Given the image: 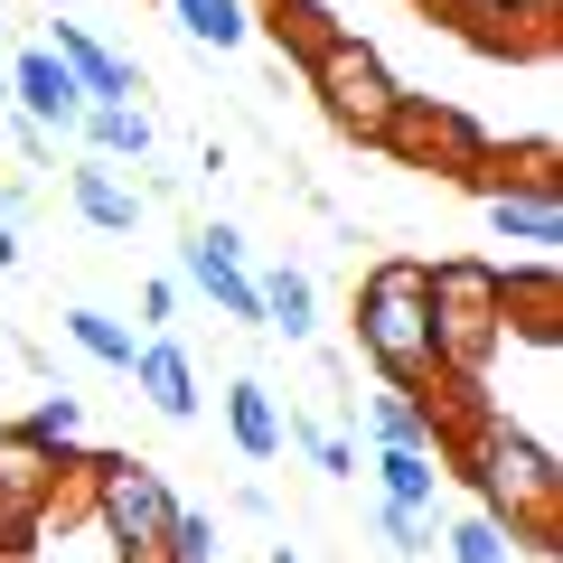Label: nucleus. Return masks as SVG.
Listing matches in <instances>:
<instances>
[{
  "mask_svg": "<svg viewBox=\"0 0 563 563\" xmlns=\"http://www.w3.org/2000/svg\"><path fill=\"white\" fill-rule=\"evenodd\" d=\"M442 461H461V479L479 488V517L498 526L507 544H526V554H563V461L554 442H536V432H517V422H461L442 442Z\"/></svg>",
  "mask_w": 563,
  "mask_h": 563,
  "instance_id": "nucleus-1",
  "label": "nucleus"
},
{
  "mask_svg": "<svg viewBox=\"0 0 563 563\" xmlns=\"http://www.w3.org/2000/svg\"><path fill=\"white\" fill-rule=\"evenodd\" d=\"M357 347L376 357L385 385H404V395H422V385L442 376V357H432V291H422L413 254L366 263V282H357Z\"/></svg>",
  "mask_w": 563,
  "mask_h": 563,
  "instance_id": "nucleus-2",
  "label": "nucleus"
},
{
  "mask_svg": "<svg viewBox=\"0 0 563 563\" xmlns=\"http://www.w3.org/2000/svg\"><path fill=\"white\" fill-rule=\"evenodd\" d=\"M422 291H432V357H442V376H488V357H498V339H507L498 263L442 254V263H422Z\"/></svg>",
  "mask_w": 563,
  "mask_h": 563,
  "instance_id": "nucleus-3",
  "label": "nucleus"
},
{
  "mask_svg": "<svg viewBox=\"0 0 563 563\" xmlns=\"http://www.w3.org/2000/svg\"><path fill=\"white\" fill-rule=\"evenodd\" d=\"M301 76H310V95H320V113L339 122L347 141H366V151H385V122H395L404 85H395V66H385L376 47L357 38V29H329V38L310 47V57H301Z\"/></svg>",
  "mask_w": 563,
  "mask_h": 563,
  "instance_id": "nucleus-4",
  "label": "nucleus"
},
{
  "mask_svg": "<svg viewBox=\"0 0 563 563\" xmlns=\"http://www.w3.org/2000/svg\"><path fill=\"white\" fill-rule=\"evenodd\" d=\"M85 488H95V526H103V544H113L122 563H169L179 498H169V479H161L151 461L103 451V461H85Z\"/></svg>",
  "mask_w": 563,
  "mask_h": 563,
  "instance_id": "nucleus-5",
  "label": "nucleus"
},
{
  "mask_svg": "<svg viewBox=\"0 0 563 563\" xmlns=\"http://www.w3.org/2000/svg\"><path fill=\"white\" fill-rule=\"evenodd\" d=\"M76 451H38L20 422H0V544H38V526L57 517V488L76 479Z\"/></svg>",
  "mask_w": 563,
  "mask_h": 563,
  "instance_id": "nucleus-6",
  "label": "nucleus"
},
{
  "mask_svg": "<svg viewBox=\"0 0 563 563\" xmlns=\"http://www.w3.org/2000/svg\"><path fill=\"white\" fill-rule=\"evenodd\" d=\"M385 151H395L404 169H442V179L470 188V169L488 161V132L461 113V103H432V95H404L395 122H385Z\"/></svg>",
  "mask_w": 563,
  "mask_h": 563,
  "instance_id": "nucleus-7",
  "label": "nucleus"
},
{
  "mask_svg": "<svg viewBox=\"0 0 563 563\" xmlns=\"http://www.w3.org/2000/svg\"><path fill=\"white\" fill-rule=\"evenodd\" d=\"M179 282H188V291H207V310L263 329V310H254V244H244L225 217H207L198 235L179 244Z\"/></svg>",
  "mask_w": 563,
  "mask_h": 563,
  "instance_id": "nucleus-8",
  "label": "nucleus"
},
{
  "mask_svg": "<svg viewBox=\"0 0 563 563\" xmlns=\"http://www.w3.org/2000/svg\"><path fill=\"white\" fill-rule=\"evenodd\" d=\"M10 113H29L47 141L85 132V85L57 66V47H20V57H10Z\"/></svg>",
  "mask_w": 563,
  "mask_h": 563,
  "instance_id": "nucleus-9",
  "label": "nucleus"
},
{
  "mask_svg": "<svg viewBox=\"0 0 563 563\" xmlns=\"http://www.w3.org/2000/svg\"><path fill=\"white\" fill-rule=\"evenodd\" d=\"M47 47H57V66L85 85V103H132V95H141V66L113 57L85 20H47Z\"/></svg>",
  "mask_w": 563,
  "mask_h": 563,
  "instance_id": "nucleus-10",
  "label": "nucleus"
},
{
  "mask_svg": "<svg viewBox=\"0 0 563 563\" xmlns=\"http://www.w3.org/2000/svg\"><path fill=\"white\" fill-rule=\"evenodd\" d=\"M479 198H488V225H498L507 244H526L536 263H554V244H563V198H554V188L498 179V188H479Z\"/></svg>",
  "mask_w": 563,
  "mask_h": 563,
  "instance_id": "nucleus-11",
  "label": "nucleus"
},
{
  "mask_svg": "<svg viewBox=\"0 0 563 563\" xmlns=\"http://www.w3.org/2000/svg\"><path fill=\"white\" fill-rule=\"evenodd\" d=\"M132 395L151 404L161 422H198V366H188V347H179V339H141Z\"/></svg>",
  "mask_w": 563,
  "mask_h": 563,
  "instance_id": "nucleus-12",
  "label": "nucleus"
},
{
  "mask_svg": "<svg viewBox=\"0 0 563 563\" xmlns=\"http://www.w3.org/2000/svg\"><path fill=\"white\" fill-rule=\"evenodd\" d=\"M366 432H376V451H432V461H442V442H451V422L432 413V385H422V395H404V385L366 395Z\"/></svg>",
  "mask_w": 563,
  "mask_h": 563,
  "instance_id": "nucleus-13",
  "label": "nucleus"
},
{
  "mask_svg": "<svg viewBox=\"0 0 563 563\" xmlns=\"http://www.w3.org/2000/svg\"><path fill=\"white\" fill-rule=\"evenodd\" d=\"M66 198H76V217L95 225V235H132V225H141V188L122 179L113 161H95V151L66 169Z\"/></svg>",
  "mask_w": 563,
  "mask_h": 563,
  "instance_id": "nucleus-14",
  "label": "nucleus"
},
{
  "mask_svg": "<svg viewBox=\"0 0 563 563\" xmlns=\"http://www.w3.org/2000/svg\"><path fill=\"white\" fill-rule=\"evenodd\" d=\"M76 141L95 151V161H113V169H141L151 151H161V132H151L141 103H85V132Z\"/></svg>",
  "mask_w": 563,
  "mask_h": 563,
  "instance_id": "nucleus-15",
  "label": "nucleus"
},
{
  "mask_svg": "<svg viewBox=\"0 0 563 563\" xmlns=\"http://www.w3.org/2000/svg\"><path fill=\"white\" fill-rule=\"evenodd\" d=\"M254 310H263V329H282V339H310V329H320V291H310L301 263H263L254 273Z\"/></svg>",
  "mask_w": 563,
  "mask_h": 563,
  "instance_id": "nucleus-16",
  "label": "nucleus"
},
{
  "mask_svg": "<svg viewBox=\"0 0 563 563\" xmlns=\"http://www.w3.org/2000/svg\"><path fill=\"white\" fill-rule=\"evenodd\" d=\"M282 422H291V413L273 404V385H254V376L225 385V432H235L244 461H273V451H282Z\"/></svg>",
  "mask_w": 563,
  "mask_h": 563,
  "instance_id": "nucleus-17",
  "label": "nucleus"
},
{
  "mask_svg": "<svg viewBox=\"0 0 563 563\" xmlns=\"http://www.w3.org/2000/svg\"><path fill=\"white\" fill-rule=\"evenodd\" d=\"M376 488H385V507L432 517V507H442V461H432V451H376Z\"/></svg>",
  "mask_w": 563,
  "mask_h": 563,
  "instance_id": "nucleus-18",
  "label": "nucleus"
},
{
  "mask_svg": "<svg viewBox=\"0 0 563 563\" xmlns=\"http://www.w3.org/2000/svg\"><path fill=\"white\" fill-rule=\"evenodd\" d=\"M66 339H76L95 366H122V376H132V357H141V339L113 320V310H95V301H76V310H66Z\"/></svg>",
  "mask_w": 563,
  "mask_h": 563,
  "instance_id": "nucleus-19",
  "label": "nucleus"
},
{
  "mask_svg": "<svg viewBox=\"0 0 563 563\" xmlns=\"http://www.w3.org/2000/svg\"><path fill=\"white\" fill-rule=\"evenodd\" d=\"M20 432H29L38 451H76V432H85V404L66 395V385H47V395L29 404V422H20Z\"/></svg>",
  "mask_w": 563,
  "mask_h": 563,
  "instance_id": "nucleus-20",
  "label": "nucleus"
},
{
  "mask_svg": "<svg viewBox=\"0 0 563 563\" xmlns=\"http://www.w3.org/2000/svg\"><path fill=\"white\" fill-rule=\"evenodd\" d=\"M169 10H179V29L198 47H244V29H254V20H244V0H169Z\"/></svg>",
  "mask_w": 563,
  "mask_h": 563,
  "instance_id": "nucleus-21",
  "label": "nucleus"
},
{
  "mask_svg": "<svg viewBox=\"0 0 563 563\" xmlns=\"http://www.w3.org/2000/svg\"><path fill=\"white\" fill-rule=\"evenodd\" d=\"M376 536H385V554L413 563V554H432V544H442V526L413 517V507H385V498H376Z\"/></svg>",
  "mask_w": 563,
  "mask_h": 563,
  "instance_id": "nucleus-22",
  "label": "nucleus"
},
{
  "mask_svg": "<svg viewBox=\"0 0 563 563\" xmlns=\"http://www.w3.org/2000/svg\"><path fill=\"white\" fill-rule=\"evenodd\" d=\"M282 442H301L320 479H357V451H347L339 432H320V422H282Z\"/></svg>",
  "mask_w": 563,
  "mask_h": 563,
  "instance_id": "nucleus-23",
  "label": "nucleus"
},
{
  "mask_svg": "<svg viewBox=\"0 0 563 563\" xmlns=\"http://www.w3.org/2000/svg\"><path fill=\"white\" fill-rule=\"evenodd\" d=\"M442 554H451V563H507L517 544H507L488 517H461V526H442Z\"/></svg>",
  "mask_w": 563,
  "mask_h": 563,
  "instance_id": "nucleus-24",
  "label": "nucleus"
},
{
  "mask_svg": "<svg viewBox=\"0 0 563 563\" xmlns=\"http://www.w3.org/2000/svg\"><path fill=\"white\" fill-rule=\"evenodd\" d=\"M273 38L291 47V57H310V47L329 38V10L320 0H273Z\"/></svg>",
  "mask_w": 563,
  "mask_h": 563,
  "instance_id": "nucleus-25",
  "label": "nucleus"
},
{
  "mask_svg": "<svg viewBox=\"0 0 563 563\" xmlns=\"http://www.w3.org/2000/svg\"><path fill=\"white\" fill-rule=\"evenodd\" d=\"M225 544H217V517H188L179 507V526H169V563H217Z\"/></svg>",
  "mask_w": 563,
  "mask_h": 563,
  "instance_id": "nucleus-26",
  "label": "nucleus"
},
{
  "mask_svg": "<svg viewBox=\"0 0 563 563\" xmlns=\"http://www.w3.org/2000/svg\"><path fill=\"white\" fill-rule=\"evenodd\" d=\"M0 132H10V151H20V161H47V151H57V141H47L29 113H0Z\"/></svg>",
  "mask_w": 563,
  "mask_h": 563,
  "instance_id": "nucleus-27",
  "label": "nucleus"
},
{
  "mask_svg": "<svg viewBox=\"0 0 563 563\" xmlns=\"http://www.w3.org/2000/svg\"><path fill=\"white\" fill-rule=\"evenodd\" d=\"M141 320L169 339V320H179V282H151V291H141Z\"/></svg>",
  "mask_w": 563,
  "mask_h": 563,
  "instance_id": "nucleus-28",
  "label": "nucleus"
},
{
  "mask_svg": "<svg viewBox=\"0 0 563 563\" xmlns=\"http://www.w3.org/2000/svg\"><path fill=\"white\" fill-rule=\"evenodd\" d=\"M20 217H29V188L10 179V188H0V225H20Z\"/></svg>",
  "mask_w": 563,
  "mask_h": 563,
  "instance_id": "nucleus-29",
  "label": "nucleus"
},
{
  "mask_svg": "<svg viewBox=\"0 0 563 563\" xmlns=\"http://www.w3.org/2000/svg\"><path fill=\"white\" fill-rule=\"evenodd\" d=\"M0 273H20V225H0Z\"/></svg>",
  "mask_w": 563,
  "mask_h": 563,
  "instance_id": "nucleus-30",
  "label": "nucleus"
},
{
  "mask_svg": "<svg viewBox=\"0 0 563 563\" xmlns=\"http://www.w3.org/2000/svg\"><path fill=\"white\" fill-rule=\"evenodd\" d=\"M0 113H10V57H0Z\"/></svg>",
  "mask_w": 563,
  "mask_h": 563,
  "instance_id": "nucleus-31",
  "label": "nucleus"
},
{
  "mask_svg": "<svg viewBox=\"0 0 563 563\" xmlns=\"http://www.w3.org/2000/svg\"><path fill=\"white\" fill-rule=\"evenodd\" d=\"M273 563H310V554H291V544H273Z\"/></svg>",
  "mask_w": 563,
  "mask_h": 563,
  "instance_id": "nucleus-32",
  "label": "nucleus"
},
{
  "mask_svg": "<svg viewBox=\"0 0 563 563\" xmlns=\"http://www.w3.org/2000/svg\"><path fill=\"white\" fill-rule=\"evenodd\" d=\"M0 57H10V20H0Z\"/></svg>",
  "mask_w": 563,
  "mask_h": 563,
  "instance_id": "nucleus-33",
  "label": "nucleus"
}]
</instances>
